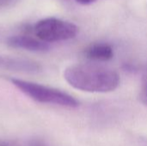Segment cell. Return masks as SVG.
Wrapping results in <instances>:
<instances>
[{
  "instance_id": "6da1fadb",
  "label": "cell",
  "mask_w": 147,
  "mask_h": 146,
  "mask_svg": "<svg viewBox=\"0 0 147 146\" xmlns=\"http://www.w3.org/2000/svg\"><path fill=\"white\" fill-rule=\"evenodd\" d=\"M64 77L74 89L92 93L113 91L120 83V77L115 70L96 64L70 65L65 70Z\"/></svg>"
},
{
  "instance_id": "7a4b0ae2",
  "label": "cell",
  "mask_w": 147,
  "mask_h": 146,
  "mask_svg": "<svg viewBox=\"0 0 147 146\" xmlns=\"http://www.w3.org/2000/svg\"><path fill=\"white\" fill-rule=\"evenodd\" d=\"M9 80L22 93L38 102L71 108L79 106V102L77 99L60 89L19 78L10 77Z\"/></svg>"
},
{
  "instance_id": "3957f363",
  "label": "cell",
  "mask_w": 147,
  "mask_h": 146,
  "mask_svg": "<svg viewBox=\"0 0 147 146\" xmlns=\"http://www.w3.org/2000/svg\"><path fill=\"white\" fill-rule=\"evenodd\" d=\"M36 38L46 42H57L71 40L77 36L78 27L70 22L54 17L40 20L34 28Z\"/></svg>"
},
{
  "instance_id": "277c9868",
  "label": "cell",
  "mask_w": 147,
  "mask_h": 146,
  "mask_svg": "<svg viewBox=\"0 0 147 146\" xmlns=\"http://www.w3.org/2000/svg\"><path fill=\"white\" fill-rule=\"evenodd\" d=\"M0 69L24 73H37L41 67L37 62L28 59L0 55Z\"/></svg>"
},
{
  "instance_id": "5b68a950",
  "label": "cell",
  "mask_w": 147,
  "mask_h": 146,
  "mask_svg": "<svg viewBox=\"0 0 147 146\" xmlns=\"http://www.w3.org/2000/svg\"><path fill=\"white\" fill-rule=\"evenodd\" d=\"M6 44L12 48L27 50L29 52H44L50 49L48 43H46L38 38L28 35H13L6 40Z\"/></svg>"
},
{
  "instance_id": "8992f818",
  "label": "cell",
  "mask_w": 147,
  "mask_h": 146,
  "mask_svg": "<svg viewBox=\"0 0 147 146\" xmlns=\"http://www.w3.org/2000/svg\"><path fill=\"white\" fill-rule=\"evenodd\" d=\"M114 56L111 46L105 43L93 44L85 51V57L94 61H108Z\"/></svg>"
},
{
  "instance_id": "52a82bcc",
  "label": "cell",
  "mask_w": 147,
  "mask_h": 146,
  "mask_svg": "<svg viewBox=\"0 0 147 146\" xmlns=\"http://www.w3.org/2000/svg\"><path fill=\"white\" fill-rule=\"evenodd\" d=\"M140 99L142 103L147 106V81L144 83V84L141 87L140 93Z\"/></svg>"
},
{
  "instance_id": "ba28073f",
  "label": "cell",
  "mask_w": 147,
  "mask_h": 146,
  "mask_svg": "<svg viewBox=\"0 0 147 146\" xmlns=\"http://www.w3.org/2000/svg\"><path fill=\"white\" fill-rule=\"evenodd\" d=\"M78 3H80V4H84V5H85V4H90V3H94V2H96V1H97V0H76Z\"/></svg>"
},
{
  "instance_id": "9c48e42d",
  "label": "cell",
  "mask_w": 147,
  "mask_h": 146,
  "mask_svg": "<svg viewBox=\"0 0 147 146\" xmlns=\"http://www.w3.org/2000/svg\"><path fill=\"white\" fill-rule=\"evenodd\" d=\"M12 2H14V0H0V5L9 4V3H10Z\"/></svg>"
}]
</instances>
